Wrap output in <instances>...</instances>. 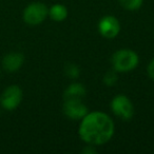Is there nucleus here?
<instances>
[{
	"label": "nucleus",
	"mask_w": 154,
	"mask_h": 154,
	"mask_svg": "<svg viewBox=\"0 0 154 154\" xmlns=\"http://www.w3.org/2000/svg\"><path fill=\"white\" fill-rule=\"evenodd\" d=\"M115 125L108 114L101 111L88 112L80 120L78 134L87 145L101 146L111 140Z\"/></svg>",
	"instance_id": "1"
},
{
	"label": "nucleus",
	"mask_w": 154,
	"mask_h": 154,
	"mask_svg": "<svg viewBox=\"0 0 154 154\" xmlns=\"http://www.w3.org/2000/svg\"><path fill=\"white\" fill-rule=\"evenodd\" d=\"M139 62V57L135 51L131 49L117 50L112 55L111 63L113 69L118 73H128L133 71Z\"/></svg>",
	"instance_id": "2"
},
{
	"label": "nucleus",
	"mask_w": 154,
	"mask_h": 154,
	"mask_svg": "<svg viewBox=\"0 0 154 154\" xmlns=\"http://www.w3.org/2000/svg\"><path fill=\"white\" fill-rule=\"evenodd\" d=\"M110 109L115 116L125 120H130L134 115V106L131 99L124 94H118L111 100Z\"/></svg>",
	"instance_id": "3"
},
{
	"label": "nucleus",
	"mask_w": 154,
	"mask_h": 154,
	"mask_svg": "<svg viewBox=\"0 0 154 154\" xmlns=\"http://www.w3.org/2000/svg\"><path fill=\"white\" fill-rule=\"evenodd\" d=\"M49 15V8L42 2H33L23 11V20L30 26H37Z\"/></svg>",
	"instance_id": "4"
},
{
	"label": "nucleus",
	"mask_w": 154,
	"mask_h": 154,
	"mask_svg": "<svg viewBox=\"0 0 154 154\" xmlns=\"http://www.w3.org/2000/svg\"><path fill=\"white\" fill-rule=\"evenodd\" d=\"M62 111L66 117L73 120H82L89 112L82 99H64Z\"/></svg>",
	"instance_id": "5"
},
{
	"label": "nucleus",
	"mask_w": 154,
	"mask_h": 154,
	"mask_svg": "<svg viewBox=\"0 0 154 154\" xmlns=\"http://www.w3.org/2000/svg\"><path fill=\"white\" fill-rule=\"evenodd\" d=\"M98 32L103 37L113 39L120 32V22L115 16L106 15L98 22Z\"/></svg>",
	"instance_id": "6"
},
{
	"label": "nucleus",
	"mask_w": 154,
	"mask_h": 154,
	"mask_svg": "<svg viewBox=\"0 0 154 154\" xmlns=\"http://www.w3.org/2000/svg\"><path fill=\"white\" fill-rule=\"evenodd\" d=\"M22 100V90L16 85L7 88L0 96V103L5 110H14Z\"/></svg>",
	"instance_id": "7"
},
{
	"label": "nucleus",
	"mask_w": 154,
	"mask_h": 154,
	"mask_svg": "<svg viewBox=\"0 0 154 154\" xmlns=\"http://www.w3.org/2000/svg\"><path fill=\"white\" fill-rule=\"evenodd\" d=\"M24 62V56L21 53H10L2 59V66L7 72L13 73L18 71Z\"/></svg>",
	"instance_id": "8"
},
{
	"label": "nucleus",
	"mask_w": 154,
	"mask_h": 154,
	"mask_svg": "<svg viewBox=\"0 0 154 154\" xmlns=\"http://www.w3.org/2000/svg\"><path fill=\"white\" fill-rule=\"evenodd\" d=\"M87 95V89L80 82H73L69 85L68 88L64 90V99H84Z\"/></svg>",
	"instance_id": "9"
},
{
	"label": "nucleus",
	"mask_w": 154,
	"mask_h": 154,
	"mask_svg": "<svg viewBox=\"0 0 154 154\" xmlns=\"http://www.w3.org/2000/svg\"><path fill=\"white\" fill-rule=\"evenodd\" d=\"M69 15L68 9L66 5H60V3H56V5H52L49 9V15L52 20L56 22H61L66 19Z\"/></svg>",
	"instance_id": "10"
},
{
	"label": "nucleus",
	"mask_w": 154,
	"mask_h": 154,
	"mask_svg": "<svg viewBox=\"0 0 154 154\" xmlns=\"http://www.w3.org/2000/svg\"><path fill=\"white\" fill-rule=\"evenodd\" d=\"M118 2L125 10L133 12L140 9L143 3V0H118Z\"/></svg>",
	"instance_id": "11"
},
{
	"label": "nucleus",
	"mask_w": 154,
	"mask_h": 154,
	"mask_svg": "<svg viewBox=\"0 0 154 154\" xmlns=\"http://www.w3.org/2000/svg\"><path fill=\"white\" fill-rule=\"evenodd\" d=\"M64 73L71 79H76L80 75V69L75 63H68L64 66Z\"/></svg>",
	"instance_id": "12"
},
{
	"label": "nucleus",
	"mask_w": 154,
	"mask_h": 154,
	"mask_svg": "<svg viewBox=\"0 0 154 154\" xmlns=\"http://www.w3.org/2000/svg\"><path fill=\"white\" fill-rule=\"evenodd\" d=\"M118 80V76H117V72L115 70H110L103 76V84L108 87H112L117 82Z\"/></svg>",
	"instance_id": "13"
},
{
	"label": "nucleus",
	"mask_w": 154,
	"mask_h": 154,
	"mask_svg": "<svg viewBox=\"0 0 154 154\" xmlns=\"http://www.w3.org/2000/svg\"><path fill=\"white\" fill-rule=\"evenodd\" d=\"M97 153L96 149H95V146L93 145H88L82 149V154H95Z\"/></svg>",
	"instance_id": "14"
},
{
	"label": "nucleus",
	"mask_w": 154,
	"mask_h": 154,
	"mask_svg": "<svg viewBox=\"0 0 154 154\" xmlns=\"http://www.w3.org/2000/svg\"><path fill=\"white\" fill-rule=\"evenodd\" d=\"M148 75L150 76L152 80H154V58L151 59V61L148 64Z\"/></svg>",
	"instance_id": "15"
}]
</instances>
